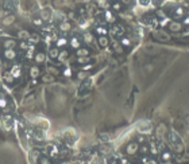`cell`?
I'll return each instance as SVG.
<instances>
[{
    "label": "cell",
    "mask_w": 189,
    "mask_h": 164,
    "mask_svg": "<svg viewBox=\"0 0 189 164\" xmlns=\"http://www.w3.org/2000/svg\"><path fill=\"white\" fill-rule=\"evenodd\" d=\"M110 32L112 36H115V38H120V36H123V34H124V28L122 24H114L112 27H111Z\"/></svg>",
    "instance_id": "6da1fadb"
},
{
    "label": "cell",
    "mask_w": 189,
    "mask_h": 164,
    "mask_svg": "<svg viewBox=\"0 0 189 164\" xmlns=\"http://www.w3.org/2000/svg\"><path fill=\"white\" fill-rule=\"evenodd\" d=\"M3 57H4L7 61H14V59H16L18 54H16L15 48H4V51H3Z\"/></svg>",
    "instance_id": "7a4b0ae2"
},
{
    "label": "cell",
    "mask_w": 189,
    "mask_h": 164,
    "mask_svg": "<svg viewBox=\"0 0 189 164\" xmlns=\"http://www.w3.org/2000/svg\"><path fill=\"white\" fill-rule=\"evenodd\" d=\"M51 11L49 8H42L41 10V12H39V18L42 19L43 23H47V22H50L51 20Z\"/></svg>",
    "instance_id": "3957f363"
},
{
    "label": "cell",
    "mask_w": 189,
    "mask_h": 164,
    "mask_svg": "<svg viewBox=\"0 0 189 164\" xmlns=\"http://www.w3.org/2000/svg\"><path fill=\"white\" fill-rule=\"evenodd\" d=\"M15 22H16V16H15V15H14V14H8V15H6V16L2 19V24L3 26H12Z\"/></svg>",
    "instance_id": "277c9868"
},
{
    "label": "cell",
    "mask_w": 189,
    "mask_h": 164,
    "mask_svg": "<svg viewBox=\"0 0 189 164\" xmlns=\"http://www.w3.org/2000/svg\"><path fill=\"white\" fill-rule=\"evenodd\" d=\"M47 152H49V156L50 158H57L58 155H60V148L57 147L55 144H49L47 145Z\"/></svg>",
    "instance_id": "5b68a950"
},
{
    "label": "cell",
    "mask_w": 189,
    "mask_h": 164,
    "mask_svg": "<svg viewBox=\"0 0 189 164\" xmlns=\"http://www.w3.org/2000/svg\"><path fill=\"white\" fill-rule=\"evenodd\" d=\"M34 62L37 63V65H42V63L46 62V54L43 53V51H38V53L34 54Z\"/></svg>",
    "instance_id": "8992f818"
},
{
    "label": "cell",
    "mask_w": 189,
    "mask_h": 164,
    "mask_svg": "<svg viewBox=\"0 0 189 164\" xmlns=\"http://www.w3.org/2000/svg\"><path fill=\"white\" fill-rule=\"evenodd\" d=\"M72 30V24H70V22H68V20H62L61 23H58V31L60 32H68V31H70Z\"/></svg>",
    "instance_id": "52a82bcc"
},
{
    "label": "cell",
    "mask_w": 189,
    "mask_h": 164,
    "mask_svg": "<svg viewBox=\"0 0 189 164\" xmlns=\"http://www.w3.org/2000/svg\"><path fill=\"white\" fill-rule=\"evenodd\" d=\"M11 74H12V77L15 78V80H19V78H22V76H23V73H22V68L20 65H14L12 69L10 70Z\"/></svg>",
    "instance_id": "ba28073f"
},
{
    "label": "cell",
    "mask_w": 189,
    "mask_h": 164,
    "mask_svg": "<svg viewBox=\"0 0 189 164\" xmlns=\"http://www.w3.org/2000/svg\"><path fill=\"white\" fill-rule=\"evenodd\" d=\"M28 76H30L31 80H37V78L41 77V69L39 66H31L30 70H28Z\"/></svg>",
    "instance_id": "9c48e42d"
},
{
    "label": "cell",
    "mask_w": 189,
    "mask_h": 164,
    "mask_svg": "<svg viewBox=\"0 0 189 164\" xmlns=\"http://www.w3.org/2000/svg\"><path fill=\"white\" fill-rule=\"evenodd\" d=\"M139 150V144L136 143V141H132V143H130L127 145V148H126V151H127L128 155H135L136 152Z\"/></svg>",
    "instance_id": "30bf717a"
},
{
    "label": "cell",
    "mask_w": 189,
    "mask_h": 164,
    "mask_svg": "<svg viewBox=\"0 0 189 164\" xmlns=\"http://www.w3.org/2000/svg\"><path fill=\"white\" fill-rule=\"evenodd\" d=\"M2 44H3V47L4 48H15L18 46V42L15 39H12V38H7V39L3 40Z\"/></svg>",
    "instance_id": "8fae6325"
},
{
    "label": "cell",
    "mask_w": 189,
    "mask_h": 164,
    "mask_svg": "<svg viewBox=\"0 0 189 164\" xmlns=\"http://www.w3.org/2000/svg\"><path fill=\"white\" fill-rule=\"evenodd\" d=\"M138 128H139L140 133H150L151 132V124L150 122H147V121L140 122V124L138 125Z\"/></svg>",
    "instance_id": "7c38bea8"
},
{
    "label": "cell",
    "mask_w": 189,
    "mask_h": 164,
    "mask_svg": "<svg viewBox=\"0 0 189 164\" xmlns=\"http://www.w3.org/2000/svg\"><path fill=\"white\" fill-rule=\"evenodd\" d=\"M18 38L20 40H26V42H27V40L30 39V31L26 28H20L19 31H18Z\"/></svg>",
    "instance_id": "4fadbf2b"
},
{
    "label": "cell",
    "mask_w": 189,
    "mask_h": 164,
    "mask_svg": "<svg viewBox=\"0 0 189 164\" xmlns=\"http://www.w3.org/2000/svg\"><path fill=\"white\" fill-rule=\"evenodd\" d=\"M169 30L173 32H178L181 31V28H183V24L180 23V22H169Z\"/></svg>",
    "instance_id": "5bb4252c"
},
{
    "label": "cell",
    "mask_w": 189,
    "mask_h": 164,
    "mask_svg": "<svg viewBox=\"0 0 189 164\" xmlns=\"http://www.w3.org/2000/svg\"><path fill=\"white\" fill-rule=\"evenodd\" d=\"M58 53H60V48L58 47H49V51H47V57H49L50 59H57V57H58Z\"/></svg>",
    "instance_id": "9a60e30c"
},
{
    "label": "cell",
    "mask_w": 189,
    "mask_h": 164,
    "mask_svg": "<svg viewBox=\"0 0 189 164\" xmlns=\"http://www.w3.org/2000/svg\"><path fill=\"white\" fill-rule=\"evenodd\" d=\"M3 80H4L6 84L11 85V84H14V81H15V78L12 77V74H11L10 70H6V72L3 73Z\"/></svg>",
    "instance_id": "2e32d148"
},
{
    "label": "cell",
    "mask_w": 189,
    "mask_h": 164,
    "mask_svg": "<svg viewBox=\"0 0 189 164\" xmlns=\"http://www.w3.org/2000/svg\"><path fill=\"white\" fill-rule=\"evenodd\" d=\"M34 54H35V44L30 43L27 47V50H26V58L27 59H32L34 58Z\"/></svg>",
    "instance_id": "e0dca14e"
},
{
    "label": "cell",
    "mask_w": 189,
    "mask_h": 164,
    "mask_svg": "<svg viewBox=\"0 0 189 164\" xmlns=\"http://www.w3.org/2000/svg\"><path fill=\"white\" fill-rule=\"evenodd\" d=\"M97 43L100 44V47L105 48V47H108V44H110V39L107 38V35H100L97 39Z\"/></svg>",
    "instance_id": "ac0fdd59"
},
{
    "label": "cell",
    "mask_w": 189,
    "mask_h": 164,
    "mask_svg": "<svg viewBox=\"0 0 189 164\" xmlns=\"http://www.w3.org/2000/svg\"><path fill=\"white\" fill-rule=\"evenodd\" d=\"M68 58H69V51H68V50H65V48H62V50H60V53H58V57H57V61H60V62H65Z\"/></svg>",
    "instance_id": "d6986e66"
},
{
    "label": "cell",
    "mask_w": 189,
    "mask_h": 164,
    "mask_svg": "<svg viewBox=\"0 0 189 164\" xmlns=\"http://www.w3.org/2000/svg\"><path fill=\"white\" fill-rule=\"evenodd\" d=\"M66 44H69V40L65 36H61V38H58L55 40V47H58V48H64Z\"/></svg>",
    "instance_id": "ffe728a7"
},
{
    "label": "cell",
    "mask_w": 189,
    "mask_h": 164,
    "mask_svg": "<svg viewBox=\"0 0 189 164\" xmlns=\"http://www.w3.org/2000/svg\"><path fill=\"white\" fill-rule=\"evenodd\" d=\"M55 80V77L54 76H51V74L49 73H45L42 77H41V81H42V84H51Z\"/></svg>",
    "instance_id": "44dd1931"
},
{
    "label": "cell",
    "mask_w": 189,
    "mask_h": 164,
    "mask_svg": "<svg viewBox=\"0 0 189 164\" xmlns=\"http://www.w3.org/2000/svg\"><path fill=\"white\" fill-rule=\"evenodd\" d=\"M39 40H41V35L38 32H35V31L30 32V39H28V42L32 44H37V43H39Z\"/></svg>",
    "instance_id": "7402d4cb"
},
{
    "label": "cell",
    "mask_w": 189,
    "mask_h": 164,
    "mask_svg": "<svg viewBox=\"0 0 189 164\" xmlns=\"http://www.w3.org/2000/svg\"><path fill=\"white\" fill-rule=\"evenodd\" d=\"M76 55L77 57H89V50L85 47H80L76 50Z\"/></svg>",
    "instance_id": "603a6c76"
},
{
    "label": "cell",
    "mask_w": 189,
    "mask_h": 164,
    "mask_svg": "<svg viewBox=\"0 0 189 164\" xmlns=\"http://www.w3.org/2000/svg\"><path fill=\"white\" fill-rule=\"evenodd\" d=\"M111 8H112V11H115V12H119V11H122V8H123V4H122L120 0H115V2H112V4H111Z\"/></svg>",
    "instance_id": "cb8c5ba5"
},
{
    "label": "cell",
    "mask_w": 189,
    "mask_h": 164,
    "mask_svg": "<svg viewBox=\"0 0 189 164\" xmlns=\"http://www.w3.org/2000/svg\"><path fill=\"white\" fill-rule=\"evenodd\" d=\"M69 44H70V47L75 48V50H77V48H80V47H81V44H80V39L77 38V36H73V38L70 39Z\"/></svg>",
    "instance_id": "d4e9b609"
},
{
    "label": "cell",
    "mask_w": 189,
    "mask_h": 164,
    "mask_svg": "<svg viewBox=\"0 0 189 164\" xmlns=\"http://www.w3.org/2000/svg\"><path fill=\"white\" fill-rule=\"evenodd\" d=\"M104 18H105L107 22H110V23H114V22H115V16H114V12H112V11H108V10H107L105 12H104Z\"/></svg>",
    "instance_id": "484cf974"
},
{
    "label": "cell",
    "mask_w": 189,
    "mask_h": 164,
    "mask_svg": "<svg viewBox=\"0 0 189 164\" xmlns=\"http://www.w3.org/2000/svg\"><path fill=\"white\" fill-rule=\"evenodd\" d=\"M46 70H47V73L51 74V76H54V77H57L58 74H60V70L55 68V66H47Z\"/></svg>",
    "instance_id": "4316f807"
},
{
    "label": "cell",
    "mask_w": 189,
    "mask_h": 164,
    "mask_svg": "<svg viewBox=\"0 0 189 164\" xmlns=\"http://www.w3.org/2000/svg\"><path fill=\"white\" fill-rule=\"evenodd\" d=\"M107 32H108V30H107L105 27H103V26H97V27H96V34H97L99 36L100 35H107Z\"/></svg>",
    "instance_id": "83f0119b"
},
{
    "label": "cell",
    "mask_w": 189,
    "mask_h": 164,
    "mask_svg": "<svg viewBox=\"0 0 189 164\" xmlns=\"http://www.w3.org/2000/svg\"><path fill=\"white\" fill-rule=\"evenodd\" d=\"M3 7H4L6 10H10V12H14V11H15V7H14L12 2H10V0H6L4 4H3Z\"/></svg>",
    "instance_id": "f1b7e54d"
},
{
    "label": "cell",
    "mask_w": 189,
    "mask_h": 164,
    "mask_svg": "<svg viewBox=\"0 0 189 164\" xmlns=\"http://www.w3.org/2000/svg\"><path fill=\"white\" fill-rule=\"evenodd\" d=\"M0 109H3V110L8 109V101H7L4 97H0Z\"/></svg>",
    "instance_id": "f546056e"
},
{
    "label": "cell",
    "mask_w": 189,
    "mask_h": 164,
    "mask_svg": "<svg viewBox=\"0 0 189 164\" xmlns=\"http://www.w3.org/2000/svg\"><path fill=\"white\" fill-rule=\"evenodd\" d=\"M32 24L35 26V27H43V22H42V19L38 16V18H32Z\"/></svg>",
    "instance_id": "4dcf8cb0"
},
{
    "label": "cell",
    "mask_w": 189,
    "mask_h": 164,
    "mask_svg": "<svg viewBox=\"0 0 189 164\" xmlns=\"http://www.w3.org/2000/svg\"><path fill=\"white\" fill-rule=\"evenodd\" d=\"M77 63L87 65V63H89V57H77Z\"/></svg>",
    "instance_id": "1f68e13d"
},
{
    "label": "cell",
    "mask_w": 189,
    "mask_h": 164,
    "mask_svg": "<svg viewBox=\"0 0 189 164\" xmlns=\"http://www.w3.org/2000/svg\"><path fill=\"white\" fill-rule=\"evenodd\" d=\"M84 40H85V43H88V44L93 42V36H92L91 32H85L84 34Z\"/></svg>",
    "instance_id": "d6a6232c"
},
{
    "label": "cell",
    "mask_w": 189,
    "mask_h": 164,
    "mask_svg": "<svg viewBox=\"0 0 189 164\" xmlns=\"http://www.w3.org/2000/svg\"><path fill=\"white\" fill-rule=\"evenodd\" d=\"M112 46H114V50L116 51V53H119V54H122V53H123V46H122L120 43H118V42H114V44H112Z\"/></svg>",
    "instance_id": "836d02e7"
},
{
    "label": "cell",
    "mask_w": 189,
    "mask_h": 164,
    "mask_svg": "<svg viewBox=\"0 0 189 164\" xmlns=\"http://www.w3.org/2000/svg\"><path fill=\"white\" fill-rule=\"evenodd\" d=\"M166 132V126L164 125V124H161V125H159L158 126V128H157V133H158V136L159 137H161L162 135H164V133Z\"/></svg>",
    "instance_id": "e575fe53"
},
{
    "label": "cell",
    "mask_w": 189,
    "mask_h": 164,
    "mask_svg": "<svg viewBox=\"0 0 189 164\" xmlns=\"http://www.w3.org/2000/svg\"><path fill=\"white\" fill-rule=\"evenodd\" d=\"M174 16H176V18H181V16H184V10L181 8V7H178V8H176V10H174Z\"/></svg>",
    "instance_id": "d590c367"
},
{
    "label": "cell",
    "mask_w": 189,
    "mask_h": 164,
    "mask_svg": "<svg viewBox=\"0 0 189 164\" xmlns=\"http://www.w3.org/2000/svg\"><path fill=\"white\" fill-rule=\"evenodd\" d=\"M76 76H77V78H79L80 81H84L85 78H87V72H84V70H80V72L77 73Z\"/></svg>",
    "instance_id": "8d00e7d4"
},
{
    "label": "cell",
    "mask_w": 189,
    "mask_h": 164,
    "mask_svg": "<svg viewBox=\"0 0 189 164\" xmlns=\"http://www.w3.org/2000/svg\"><path fill=\"white\" fill-rule=\"evenodd\" d=\"M120 44L122 46H124V47H128V46H131V40H130L128 38H122L120 39Z\"/></svg>",
    "instance_id": "74e56055"
},
{
    "label": "cell",
    "mask_w": 189,
    "mask_h": 164,
    "mask_svg": "<svg viewBox=\"0 0 189 164\" xmlns=\"http://www.w3.org/2000/svg\"><path fill=\"white\" fill-rule=\"evenodd\" d=\"M97 4L99 7H103V8H108V3H107V0H97Z\"/></svg>",
    "instance_id": "f35d334b"
},
{
    "label": "cell",
    "mask_w": 189,
    "mask_h": 164,
    "mask_svg": "<svg viewBox=\"0 0 189 164\" xmlns=\"http://www.w3.org/2000/svg\"><path fill=\"white\" fill-rule=\"evenodd\" d=\"M92 68H93V65H92V63H87V65L81 66V70H84V72H88V70H91Z\"/></svg>",
    "instance_id": "ab89813d"
},
{
    "label": "cell",
    "mask_w": 189,
    "mask_h": 164,
    "mask_svg": "<svg viewBox=\"0 0 189 164\" xmlns=\"http://www.w3.org/2000/svg\"><path fill=\"white\" fill-rule=\"evenodd\" d=\"M19 47L22 48V50H27V47H28V43L26 42V40H22L20 44H19Z\"/></svg>",
    "instance_id": "60d3db41"
},
{
    "label": "cell",
    "mask_w": 189,
    "mask_h": 164,
    "mask_svg": "<svg viewBox=\"0 0 189 164\" xmlns=\"http://www.w3.org/2000/svg\"><path fill=\"white\" fill-rule=\"evenodd\" d=\"M39 163H41V164H50L49 159H47V158H45V156H42V158L39 159Z\"/></svg>",
    "instance_id": "b9f144b4"
},
{
    "label": "cell",
    "mask_w": 189,
    "mask_h": 164,
    "mask_svg": "<svg viewBox=\"0 0 189 164\" xmlns=\"http://www.w3.org/2000/svg\"><path fill=\"white\" fill-rule=\"evenodd\" d=\"M169 19H168V18H165V19L164 20H161V22H159V26H161V27H164V26H168L169 24Z\"/></svg>",
    "instance_id": "7bdbcfd3"
},
{
    "label": "cell",
    "mask_w": 189,
    "mask_h": 164,
    "mask_svg": "<svg viewBox=\"0 0 189 164\" xmlns=\"http://www.w3.org/2000/svg\"><path fill=\"white\" fill-rule=\"evenodd\" d=\"M162 159L166 160V162H169L170 160V154L169 152H164V154H162Z\"/></svg>",
    "instance_id": "ee69618b"
},
{
    "label": "cell",
    "mask_w": 189,
    "mask_h": 164,
    "mask_svg": "<svg viewBox=\"0 0 189 164\" xmlns=\"http://www.w3.org/2000/svg\"><path fill=\"white\" fill-rule=\"evenodd\" d=\"M157 16H159V18H166V15L162 12V11H157Z\"/></svg>",
    "instance_id": "f6af8a7d"
},
{
    "label": "cell",
    "mask_w": 189,
    "mask_h": 164,
    "mask_svg": "<svg viewBox=\"0 0 189 164\" xmlns=\"http://www.w3.org/2000/svg\"><path fill=\"white\" fill-rule=\"evenodd\" d=\"M64 74H65V76H68V77H69L70 74H72V72H70V69H66L65 72H64Z\"/></svg>",
    "instance_id": "bcb514c9"
},
{
    "label": "cell",
    "mask_w": 189,
    "mask_h": 164,
    "mask_svg": "<svg viewBox=\"0 0 189 164\" xmlns=\"http://www.w3.org/2000/svg\"><path fill=\"white\" fill-rule=\"evenodd\" d=\"M140 151H142L143 154H147V151H149V148H147V147H142V148H140Z\"/></svg>",
    "instance_id": "7dc6e473"
},
{
    "label": "cell",
    "mask_w": 189,
    "mask_h": 164,
    "mask_svg": "<svg viewBox=\"0 0 189 164\" xmlns=\"http://www.w3.org/2000/svg\"><path fill=\"white\" fill-rule=\"evenodd\" d=\"M120 2H122V4H130L131 0H120Z\"/></svg>",
    "instance_id": "c3c4849f"
},
{
    "label": "cell",
    "mask_w": 189,
    "mask_h": 164,
    "mask_svg": "<svg viewBox=\"0 0 189 164\" xmlns=\"http://www.w3.org/2000/svg\"><path fill=\"white\" fill-rule=\"evenodd\" d=\"M149 2L150 0H140V3H142L143 6H146V4H149Z\"/></svg>",
    "instance_id": "681fc988"
},
{
    "label": "cell",
    "mask_w": 189,
    "mask_h": 164,
    "mask_svg": "<svg viewBox=\"0 0 189 164\" xmlns=\"http://www.w3.org/2000/svg\"><path fill=\"white\" fill-rule=\"evenodd\" d=\"M138 141H139V143H143V141H144V139H143L142 136H139V137H138Z\"/></svg>",
    "instance_id": "f907efd6"
},
{
    "label": "cell",
    "mask_w": 189,
    "mask_h": 164,
    "mask_svg": "<svg viewBox=\"0 0 189 164\" xmlns=\"http://www.w3.org/2000/svg\"><path fill=\"white\" fill-rule=\"evenodd\" d=\"M184 23H185V24H189V18H187V19L184 20Z\"/></svg>",
    "instance_id": "816d5d0a"
},
{
    "label": "cell",
    "mask_w": 189,
    "mask_h": 164,
    "mask_svg": "<svg viewBox=\"0 0 189 164\" xmlns=\"http://www.w3.org/2000/svg\"><path fill=\"white\" fill-rule=\"evenodd\" d=\"M0 65H2V58H0Z\"/></svg>",
    "instance_id": "f5cc1de1"
}]
</instances>
